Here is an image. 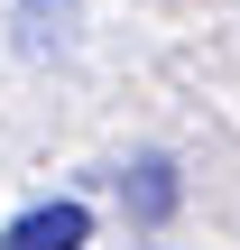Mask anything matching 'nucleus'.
<instances>
[{
	"mask_svg": "<svg viewBox=\"0 0 240 250\" xmlns=\"http://www.w3.org/2000/svg\"><path fill=\"white\" fill-rule=\"evenodd\" d=\"M83 241H92V204H74V195L65 204H28L0 232V250H83Z\"/></svg>",
	"mask_w": 240,
	"mask_h": 250,
	"instance_id": "1",
	"label": "nucleus"
},
{
	"mask_svg": "<svg viewBox=\"0 0 240 250\" xmlns=\"http://www.w3.org/2000/svg\"><path fill=\"white\" fill-rule=\"evenodd\" d=\"M120 204H129V223H166V213L185 204V186H176V158H139V167L120 176Z\"/></svg>",
	"mask_w": 240,
	"mask_h": 250,
	"instance_id": "2",
	"label": "nucleus"
},
{
	"mask_svg": "<svg viewBox=\"0 0 240 250\" xmlns=\"http://www.w3.org/2000/svg\"><path fill=\"white\" fill-rule=\"evenodd\" d=\"M65 28H74V0H28V9H18V46H28V56L65 46Z\"/></svg>",
	"mask_w": 240,
	"mask_h": 250,
	"instance_id": "3",
	"label": "nucleus"
}]
</instances>
